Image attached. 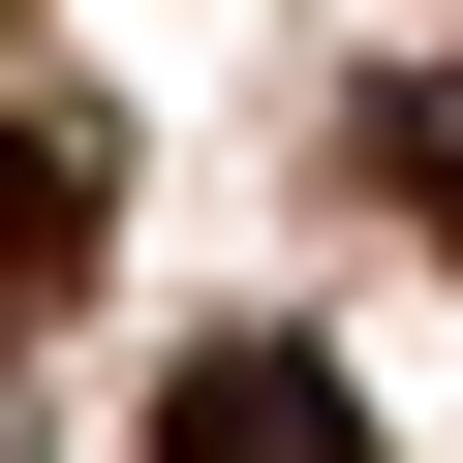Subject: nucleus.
<instances>
[{"label":"nucleus","mask_w":463,"mask_h":463,"mask_svg":"<svg viewBox=\"0 0 463 463\" xmlns=\"http://www.w3.org/2000/svg\"><path fill=\"white\" fill-rule=\"evenodd\" d=\"M402 185H432V216H463V93H402Z\"/></svg>","instance_id":"obj_3"},{"label":"nucleus","mask_w":463,"mask_h":463,"mask_svg":"<svg viewBox=\"0 0 463 463\" xmlns=\"http://www.w3.org/2000/svg\"><path fill=\"white\" fill-rule=\"evenodd\" d=\"M155 463H371V402H340L309 340H185V371H155Z\"/></svg>","instance_id":"obj_1"},{"label":"nucleus","mask_w":463,"mask_h":463,"mask_svg":"<svg viewBox=\"0 0 463 463\" xmlns=\"http://www.w3.org/2000/svg\"><path fill=\"white\" fill-rule=\"evenodd\" d=\"M62 248H93V155H62V124H0V309H62Z\"/></svg>","instance_id":"obj_2"}]
</instances>
